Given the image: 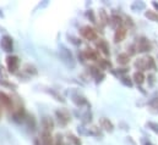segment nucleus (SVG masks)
Instances as JSON below:
<instances>
[{"instance_id": "nucleus-23", "label": "nucleus", "mask_w": 158, "mask_h": 145, "mask_svg": "<svg viewBox=\"0 0 158 145\" xmlns=\"http://www.w3.org/2000/svg\"><path fill=\"white\" fill-rule=\"evenodd\" d=\"M23 71H25L26 73H28V74H32V76L37 74V69H36L33 65H30V64L25 65V67H23Z\"/></svg>"}, {"instance_id": "nucleus-30", "label": "nucleus", "mask_w": 158, "mask_h": 145, "mask_svg": "<svg viewBox=\"0 0 158 145\" xmlns=\"http://www.w3.org/2000/svg\"><path fill=\"white\" fill-rule=\"evenodd\" d=\"M48 93H49V94H50V95H52V96H53L55 100H58V101H61V103H65V100L63 99V96H61L60 94H58L56 92H54V90H52V89H50V90H48Z\"/></svg>"}, {"instance_id": "nucleus-20", "label": "nucleus", "mask_w": 158, "mask_h": 145, "mask_svg": "<svg viewBox=\"0 0 158 145\" xmlns=\"http://www.w3.org/2000/svg\"><path fill=\"white\" fill-rule=\"evenodd\" d=\"M132 79H134V82H135L136 84L141 85V84L145 82V74H143L142 72H140V71H137V72L134 73V76H132Z\"/></svg>"}, {"instance_id": "nucleus-34", "label": "nucleus", "mask_w": 158, "mask_h": 145, "mask_svg": "<svg viewBox=\"0 0 158 145\" xmlns=\"http://www.w3.org/2000/svg\"><path fill=\"white\" fill-rule=\"evenodd\" d=\"M92 115H91V112L89 111H87L86 113H83V116H82V122L83 123H88V122H91L92 121Z\"/></svg>"}, {"instance_id": "nucleus-7", "label": "nucleus", "mask_w": 158, "mask_h": 145, "mask_svg": "<svg viewBox=\"0 0 158 145\" xmlns=\"http://www.w3.org/2000/svg\"><path fill=\"white\" fill-rule=\"evenodd\" d=\"M82 55L85 57V60H92V61H99V56H98V53L91 48H87L82 51Z\"/></svg>"}, {"instance_id": "nucleus-40", "label": "nucleus", "mask_w": 158, "mask_h": 145, "mask_svg": "<svg viewBox=\"0 0 158 145\" xmlns=\"http://www.w3.org/2000/svg\"><path fill=\"white\" fill-rule=\"evenodd\" d=\"M148 79H150V85H153V83H155V76L153 74H148Z\"/></svg>"}, {"instance_id": "nucleus-10", "label": "nucleus", "mask_w": 158, "mask_h": 145, "mask_svg": "<svg viewBox=\"0 0 158 145\" xmlns=\"http://www.w3.org/2000/svg\"><path fill=\"white\" fill-rule=\"evenodd\" d=\"M96 46H97V49H98L104 56H109V55H110V51H109V44H108L104 39H99V41H97Z\"/></svg>"}, {"instance_id": "nucleus-3", "label": "nucleus", "mask_w": 158, "mask_h": 145, "mask_svg": "<svg viewBox=\"0 0 158 145\" xmlns=\"http://www.w3.org/2000/svg\"><path fill=\"white\" fill-rule=\"evenodd\" d=\"M6 66L10 73H16L20 66V59L15 55H9L6 57Z\"/></svg>"}, {"instance_id": "nucleus-6", "label": "nucleus", "mask_w": 158, "mask_h": 145, "mask_svg": "<svg viewBox=\"0 0 158 145\" xmlns=\"http://www.w3.org/2000/svg\"><path fill=\"white\" fill-rule=\"evenodd\" d=\"M0 46L2 48L4 51L6 53H11L14 50V41L12 38L10 36H4L0 40Z\"/></svg>"}, {"instance_id": "nucleus-27", "label": "nucleus", "mask_w": 158, "mask_h": 145, "mask_svg": "<svg viewBox=\"0 0 158 145\" xmlns=\"http://www.w3.org/2000/svg\"><path fill=\"white\" fill-rule=\"evenodd\" d=\"M99 67L102 70H106V69H110L112 67V64L109 60H106V59H101L99 60Z\"/></svg>"}, {"instance_id": "nucleus-25", "label": "nucleus", "mask_w": 158, "mask_h": 145, "mask_svg": "<svg viewBox=\"0 0 158 145\" xmlns=\"http://www.w3.org/2000/svg\"><path fill=\"white\" fill-rule=\"evenodd\" d=\"M146 57H147V67H148V70L156 71V70H157V66H156L155 59H153L152 56H146Z\"/></svg>"}, {"instance_id": "nucleus-18", "label": "nucleus", "mask_w": 158, "mask_h": 145, "mask_svg": "<svg viewBox=\"0 0 158 145\" xmlns=\"http://www.w3.org/2000/svg\"><path fill=\"white\" fill-rule=\"evenodd\" d=\"M40 139H42V145H54V142H53V138H52L50 132L43 131Z\"/></svg>"}, {"instance_id": "nucleus-12", "label": "nucleus", "mask_w": 158, "mask_h": 145, "mask_svg": "<svg viewBox=\"0 0 158 145\" xmlns=\"http://www.w3.org/2000/svg\"><path fill=\"white\" fill-rule=\"evenodd\" d=\"M127 34V29L125 27H120L118 29H115V33H114V41L115 43H120L123 41Z\"/></svg>"}, {"instance_id": "nucleus-31", "label": "nucleus", "mask_w": 158, "mask_h": 145, "mask_svg": "<svg viewBox=\"0 0 158 145\" xmlns=\"http://www.w3.org/2000/svg\"><path fill=\"white\" fill-rule=\"evenodd\" d=\"M120 80H121V83H123L124 85H126V87H132V80H131V78H130V77L123 76Z\"/></svg>"}, {"instance_id": "nucleus-21", "label": "nucleus", "mask_w": 158, "mask_h": 145, "mask_svg": "<svg viewBox=\"0 0 158 145\" xmlns=\"http://www.w3.org/2000/svg\"><path fill=\"white\" fill-rule=\"evenodd\" d=\"M145 16L150 20V21H153V22H158V12L156 11H152V10H148L145 12Z\"/></svg>"}, {"instance_id": "nucleus-17", "label": "nucleus", "mask_w": 158, "mask_h": 145, "mask_svg": "<svg viewBox=\"0 0 158 145\" xmlns=\"http://www.w3.org/2000/svg\"><path fill=\"white\" fill-rule=\"evenodd\" d=\"M42 126H43V128H44L45 132H52L53 128H54V122H53V120L49 118V117H43V120H42Z\"/></svg>"}, {"instance_id": "nucleus-15", "label": "nucleus", "mask_w": 158, "mask_h": 145, "mask_svg": "<svg viewBox=\"0 0 158 145\" xmlns=\"http://www.w3.org/2000/svg\"><path fill=\"white\" fill-rule=\"evenodd\" d=\"M99 124H101V127H102L104 131H107V132H109V133H112V132L114 131V126H113V123H112L108 118H106V117L101 118Z\"/></svg>"}, {"instance_id": "nucleus-9", "label": "nucleus", "mask_w": 158, "mask_h": 145, "mask_svg": "<svg viewBox=\"0 0 158 145\" xmlns=\"http://www.w3.org/2000/svg\"><path fill=\"white\" fill-rule=\"evenodd\" d=\"M89 73H91V76L96 79V82L97 83H99V82H102L103 79H104V73L102 72L101 70H99V67H96V66H89Z\"/></svg>"}, {"instance_id": "nucleus-19", "label": "nucleus", "mask_w": 158, "mask_h": 145, "mask_svg": "<svg viewBox=\"0 0 158 145\" xmlns=\"http://www.w3.org/2000/svg\"><path fill=\"white\" fill-rule=\"evenodd\" d=\"M117 61H118L119 65L126 66L130 62V56L127 54H119L118 56H117Z\"/></svg>"}, {"instance_id": "nucleus-11", "label": "nucleus", "mask_w": 158, "mask_h": 145, "mask_svg": "<svg viewBox=\"0 0 158 145\" xmlns=\"http://www.w3.org/2000/svg\"><path fill=\"white\" fill-rule=\"evenodd\" d=\"M12 117H14V120H15L16 122H23V121H26L27 115H26V111H25V109L21 106V108H17V110L14 112Z\"/></svg>"}, {"instance_id": "nucleus-42", "label": "nucleus", "mask_w": 158, "mask_h": 145, "mask_svg": "<svg viewBox=\"0 0 158 145\" xmlns=\"http://www.w3.org/2000/svg\"><path fill=\"white\" fill-rule=\"evenodd\" d=\"M1 116H2V105L0 104V118H1Z\"/></svg>"}, {"instance_id": "nucleus-24", "label": "nucleus", "mask_w": 158, "mask_h": 145, "mask_svg": "<svg viewBox=\"0 0 158 145\" xmlns=\"http://www.w3.org/2000/svg\"><path fill=\"white\" fill-rule=\"evenodd\" d=\"M99 18H101V21H102L103 25L109 23V16L107 15V12L104 10H99Z\"/></svg>"}, {"instance_id": "nucleus-33", "label": "nucleus", "mask_w": 158, "mask_h": 145, "mask_svg": "<svg viewBox=\"0 0 158 145\" xmlns=\"http://www.w3.org/2000/svg\"><path fill=\"white\" fill-rule=\"evenodd\" d=\"M68 137H69V140L74 143V145H82L81 139H80V138H77V137H75L74 134H69Z\"/></svg>"}, {"instance_id": "nucleus-14", "label": "nucleus", "mask_w": 158, "mask_h": 145, "mask_svg": "<svg viewBox=\"0 0 158 145\" xmlns=\"http://www.w3.org/2000/svg\"><path fill=\"white\" fill-rule=\"evenodd\" d=\"M109 23H110V26L113 27V28H115V29H118L121 27V25H123V20H121V17L117 15V14H113L112 15V17L109 18Z\"/></svg>"}, {"instance_id": "nucleus-5", "label": "nucleus", "mask_w": 158, "mask_h": 145, "mask_svg": "<svg viewBox=\"0 0 158 145\" xmlns=\"http://www.w3.org/2000/svg\"><path fill=\"white\" fill-rule=\"evenodd\" d=\"M55 116H56V118H58L59 123H60V124H63V126H66V124L71 121L70 112H69L66 109L56 110V111H55Z\"/></svg>"}, {"instance_id": "nucleus-2", "label": "nucleus", "mask_w": 158, "mask_h": 145, "mask_svg": "<svg viewBox=\"0 0 158 145\" xmlns=\"http://www.w3.org/2000/svg\"><path fill=\"white\" fill-rule=\"evenodd\" d=\"M136 49H137L139 53H148L152 49V44L146 37H141V38L137 39Z\"/></svg>"}, {"instance_id": "nucleus-41", "label": "nucleus", "mask_w": 158, "mask_h": 145, "mask_svg": "<svg viewBox=\"0 0 158 145\" xmlns=\"http://www.w3.org/2000/svg\"><path fill=\"white\" fill-rule=\"evenodd\" d=\"M152 5H153V7H155L156 10H158V2H156V1H153V2H152Z\"/></svg>"}, {"instance_id": "nucleus-13", "label": "nucleus", "mask_w": 158, "mask_h": 145, "mask_svg": "<svg viewBox=\"0 0 158 145\" xmlns=\"http://www.w3.org/2000/svg\"><path fill=\"white\" fill-rule=\"evenodd\" d=\"M73 101H74V104L76 105V106H83V105H88V103H87V100H86V98L83 96V95H81L80 93H76V94H73Z\"/></svg>"}, {"instance_id": "nucleus-39", "label": "nucleus", "mask_w": 158, "mask_h": 145, "mask_svg": "<svg viewBox=\"0 0 158 145\" xmlns=\"http://www.w3.org/2000/svg\"><path fill=\"white\" fill-rule=\"evenodd\" d=\"M127 26H130V27H134V22H132V20L130 18V17H126V22H125Z\"/></svg>"}, {"instance_id": "nucleus-26", "label": "nucleus", "mask_w": 158, "mask_h": 145, "mask_svg": "<svg viewBox=\"0 0 158 145\" xmlns=\"http://www.w3.org/2000/svg\"><path fill=\"white\" fill-rule=\"evenodd\" d=\"M150 111L153 113H158V99H153L150 101Z\"/></svg>"}, {"instance_id": "nucleus-1", "label": "nucleus", "mask_w": 158, "mask_h": 145, "mask_svg": "<svg viewBox=\"0 0 158 145\" xmlns=\"http://www.w3.org/2000/svg\"><path fill=\"white\" fill-rule=\"evenodd\" d=\"M59 54H60V59L63 60V62L68 66V67H70V69H74L75 67V59H74V56H73V54H71V51L68 49V48H65L64 45H60V51H59Z\"/></svg>"}, {"instance_id": "nucleus-22", "label": "nucleus", "mask_w": 158, "mask_h": 145, "mask_svg": "<svg viewBox=\"0 0 158 145\" xmlns=\"http://www.w3.org/2000/svg\"><path fill=\"white\" fill-rule=\"evenodd\" d=\"M26 122H27V126L30 129L35 131L36 129V120L32 115H27V118H26Z\"/></svg>"}, {"instance_id": "nucleus-8", "label": "nucleus", "mask_w": 158, "mask_h": 145, "mask_svg": "<svg viewBox=\"0 0 158 145\" xmlns=\"http://www.w3.org/2000/svg\"><path fill=\"white\" fill-rule=\"evenodd\" d=\"M0 104H1L4 108H6L7 110H10V111L14 109L12 99H11L7 94H5L4 92H0Z\"/></svg>"}, {"instance_id": "nucleus-4", "label": "nucleus", "mask_w": 158, "mask_h": 145, "mask_svg": "<svg viewBox=\"0 0 158 145\" xmlns=\"http://www.w3.org/2000/svg\"><path fill=\"white\" fill-rule=\"evenodd\" d=\"M80 33L81 36L83 37L85 39L89 40V41H93V40H97V32L94 28L89 27V26H83L81 29H80Z\"/></svg>"}, {"instance_id": "nucleus-29", "label": "nucleus", "mask_w": 158, "mask_h": 145, "mask_svg": "<svg viewBox=\"0 0 158 145\" xmlns=\"http://www.w3.org/2000/svg\"><path fill=\"white\" fill-rule=\"evenodd\" d=\"M145 7H146V5H145V2H142V1H135V2L131 5V9H132L134 11L141 10V9H145Z\"/></svg>"}, {"instance_id": "nucleus-35", "label": "nucleus", "mask_w": 158, "mask_h": 145, "mask_svg": "<svg viewBox=\"0 0 158 145\" xmlns=\"http://www.w3.org/2000/svg\"><path fill=\"white\" fill-rule=\"evenodd\" d=\"M86 15H87V17L89 18V21H91L92 23H96V22H97V21H96V17H94V14H93V11H92V10H88Z\"/></svg>"}, {"instance_id": "nucleus-36", "label": "nucleus", "mask_w": 158, "mask_h": 145, "mask_svg": "<svg viewBox=\"0 0 158 145\" xmlns=\"http://www.w3.org/2000/svg\"><path fill=\"white\" fill-rule=\"evenodd\" d=\"M147 127H148L150 129H152L153 132L158 133V123H155V122H148V123H147Z\"/></svg>"}, {"instance_id": "nucleus-28", "label": "nucleus", "mask_w": 158, "mask_h": 145, "mask_svg": "<svg viewBox=\"0 0 158 145\" xmlns=\"http://www.w3.org/2000/svg\"><path fill=\"white\" fill-rule=\"evenodd\" d=\"M0 85L5 87V88H10V89H16L17 85L15 83H11V82H7L5 79H0Z\"/></svg>"}, {"instance_id": "nucleus-37", "label": "nucleus", "mask_w": 158, "mask_h": 145, "mask_svg": "<svg viewBox=\"0 0 158 145\" xmlns=\"http://www.w3.org/2000/svg\"><path fill=\"white\" fill-rule=\"evenodd\" d=\"M136 51H137V49H136L135 45H130V46H127V55H129V56H130V55H135Z\"/></svg>"}, {"instance_id": "nucleus-38", "label": "nucleus", "mask_w": 158, "mask_h": 145, "mask_svg": "<svg viewBox=\"0 0 158 145\" xmlns=\"http://www.w3.org/2000/svg\"><path fill=\"white\" fill-rule=\"evenodd\" d=\"M68 38H69V40H70L73 44H75V45H80V44H81V40H80V39H77V38H75V37L68 36Z\"/></svg>"}, {"instance_id": "nucleus-16", "label": "nucleus", "mask_w": 158, "mask_h": 145, "mask_svg": "<svg viewBox=\"0 0 158 145\" xmlns=\"http://www.w3.org/2000/svg\"><path fill=\"white\" fill-rule=\"evenodd\" d=\"M134 65H135V67H136L137 70H140V72H142L143 70H148V67H147V57H146V56L137 59Z\"/></svg>"}, {"instance_id": "nucleus-32", "label": "nucleus", "mask_w": 158, "mask_h": 145, "mask_svg": "<svg viewBox=\"0 0 158 145\" xmlns=\"http://www.w3.org/2000/svg\"><path fill=\"white\" fill-rule=\"evenodd\" d=\"M89 131V134L91 135H96V137H102V133H101V129L98 127H92L88 129Z\"/></svg>"}, {"instance_id": "nucleus-43", "label": "nucleus", "mask_w": 158, "mask_h": 145, "mask_svg": "<svg viewBox=\"0 0 158 145\" xmlns=\"http://www.w3.org/2000/svg\"><path fill=\"white\" fill-rule=\"evenodd\" d=\"M145 145H153V144H151V143H146Z\"/></svg>"}]
</instances>
